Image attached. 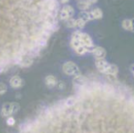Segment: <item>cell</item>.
Returning <instances> with one entry per match:
<instances>
[{"label":"cell","mask_w":134,"mask_h":133,"mask_svg":"<svg viewBox=\"0 0 134 133\" xmlns=\"http://www.w3.org/2000/svg\"><path fill=\"white\" fill-rule=\"evenodd\" d=\"M104 74L109 75V76H116V75L118 74V67H117L116 65L109 64Z\"/></svg>","instance_id":"cell-7"},{"label":"cell","mask_w":134,"mask_h":133,"mask_svg":"<svg viewBox=\"0 0 134 133\" xmlns=\"http://www.w3.org/2000/svg\"><path fill=\"white\" fill-rule=\"evenodd\" d=\"M74 15V9L70 5H66L65 7L62 8V10L60 11V19L62 20H69L72 18V16Z\"/></svg>","instance_id":"cell-3"},{"label":"cell","mask_w":134,"mask_h":133,"mask_svg":"<svg viewBox=\"0 0 134 133\" xmlns=\"http://www.w3.org/2000/svg\"><path fill=\"white\" fill-rule=\"evenodd\" d=\"M7 87L5 84L2 83V82H0V95H3L5 94V92H7Z\"/></svg>","instance_id":"cell-14"},{"label":"cell","mask_w":134,"mask_h":133,"mask_svg":"<svg viewBox=\"0 0 134 133\" xmlns=\"http://www.w3.org/2000/svg\"><path fill=\"white\" fill-rule=\"evenodd\" d=\"M91 53L93 54L95 57H97L99 59H102L106 57V50L103 48H100V47H94L91 50Z\"/></svg>","instance_id":"cell-4"},{"label":"cell","mask_w":134,"mask_h":133,"mask_svg":"<svg viewBox=\"0 0 134 133\" xmlns=\"http://www.w3.org/2000/svg\"><path fill=\"white\" fill-rule=\"evenodd\" d=\"M74 83L75 84H79L80 87L81 86H84L88 83V78L84 76H81V75H79V76H76L74 78Z\"/></svg>","instance_id":"cell-10"},{"label":"cell","mask_w":134,"mask_h":133,"mask_svg":"<svg viewBox=\"0 0 134 133\" xmlns=\"http://www.w3.org/2000/svg\"><path fill=\"white\" fill-rule=\"evenodd\" d=\"M19 109V105L18 103H5L2 107V116L9 117L13 113H16Z\"/></svg>","instance_id":"cell-1"},{"label":"cell","mask_w":134,"mask_h":133,"mask_svg":"<svg viewBox=\"0 0 134 133\" xmlns=\"http://www.w3.org/2000/svg\"><path fill=\"white\" fill-rule=\"evenodd\" d=\"M67 25L69 27H76V19H73V18L69 19L67 22Z\"/></svg>","instance_id":"cell-15"},{"label":"cell","mask_w":134,"mask_h":133,"mask_svg":"<svg viewBox=\"0 0 134 133\" xmlns=\"http://www.w3.org/2000/svg\"><path fill=\"white\" fill-rule=\"evenodd\" d=\"M7 123L9 126H12V125L15 124V119L13 117H9L8 119H7Z\"/></svg>","instance_id":"cell-16"},{"label":"cell","mask_w":134,"mask_h":133,"mask_svg":"<svg viewBox=\"0 0 134 133\" xmlns=\"http://www.w3.org/2000/svg\"><path fill=\"white\" fill-rule=\"evenodd\" d=\"M9 82H10L11 87L15 88V89H18V88L21 87V86L23 85V80H22V78L18 76L13 77Z\"/></svg>","instance_id":"cell-6"},{"label":"cell","mask_w":134,"mask_h":133,"mask_svg":"<svg viewBox=\"0 0 134 133\" xmlns=\"http://www.w3.org/2000/svg\"><path fill=\"white\" fill-rule=\"evenodd\" d=\"M122 27L126 29V30L133 31V25H132V20L131 19H126L122 22Z\"/></svg>","instance_id":"cell-12"},{"label":"cell","mask_w":134,"mask_h":133,"mask_svg":"<svg viewBox=\"0 0 134 133\" xmlns=\"http://www.w3.org/2000/svg\"><path fill=\"white\" fill-rule=\"evenodd\" d=\"M63 70L67 75H75V77L80 75V70H79L78 66L73 62L65 63L63 65Z\"/></svg>","instance_id":"cell-2"},{"label":"cell","mask_w":134,"mask_h":133,"mask_svg":"<svg viewBox=\"0 0 134 133\" xmlns=\"http://www.w3.org/2000/svg\"><path fill=\"white\" fill-rule=\"evenodd\" d=\"M95 64H96V67L99 68V70L101 71L102 73H105V71H106V69L108 68V67H109V65L106 60H104V59H97Z\"/></svg>","instance_id":"cell-5"},{"label":"cell","mask_w":134,"mask_h":133,"mask_svg":"<svg viewBox=\"0 0 134 133\" xmlns=\"http://www.w3.org/2000/svg\"><path fill=\"white\" fill-rule=\"evenodd\" d=\"M85 25H86V22H85L83 19H80V18H78V19H76V27L82 28V27H85Z\"/></svg>","instance_id":"cell-13"},{"label":"cell","mask_w":134,"mask_h":133,"mask_svg":"<svg viewBox=\"0 0 134 133\" xmlns=\"http://www.w3.org/2000/svg\"><path fill=\"white\" fill-rule=\"evenodd\" d=\"M90 16H91V18H101L103 16L102 11L99 8H95L93 10L90 11Z\"/></svg>","instance_id":"cell-11"},{"label":"cell","mask_w":134,"mask_h":133,"mask_svg":"<svg viewBox=\"0 0 134 133\" xmlns=\"http://www.w3.org/2000/svg\"><path fill=\"white\" fill-rule=\"evenodd\" d=\"M94 3H95V1H80L78 2V7L82 11H86Z\"/></svg>","instance_id":"cell-8"},{"label":"cell","mask_w":134,"mask_h":133,"mask_svg":"<svg viewBox=\"0 0 134 133\" xmlns=\"http://www.w3.org/2000/svg\"><path fill=\"white\" fill-rule=\"evenodd\" d=\"M45 82L48 88H54L57 85V78L52 75H49L45 78Z\"/></svg>","instance_id":"cell-9"}]
</instances>
